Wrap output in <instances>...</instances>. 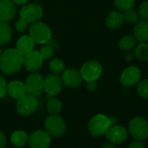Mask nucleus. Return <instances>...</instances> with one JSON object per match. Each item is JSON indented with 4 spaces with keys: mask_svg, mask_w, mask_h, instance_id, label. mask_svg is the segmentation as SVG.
<instances>
[{
    "mask_svg": "<svg viewBox=\"0 0 148 148\" xmlns=\"http://www.w3.org/2000/svg\"><path fill=\"white\" fill-rule=\"evenodd\" d=\"M24 55L17 49H8L0 57V70L6 75L18 72L23 65Z\"/></svg>",
    "mask_w": 148,
    "mask_h": 148,
    "instance_id": "f257e3e1",
    "label": "nucleus"
},
{
    "mask_svg": "<svg viewBox=\"0 0 148 148\" xmlns=\"http://www.w3.org/2000/svg\"><path fill=\"white\" fill-rule=\"evenodd\" d=\"M29 35L35 43L45 45L51 38V31L46 24L36 21L32 23L29 28Z\"/></svg>",
    "mask_w": 148,
    "mask_h": 148,
    "instance_id": "f03ea898",
    "label": "nucleus"
},
{
    "mask_svg": "<svg viewBox=\"0 0 148 148\" xmlns=\"http://www.w3.org/2000/svg\"><path fill=\"white\" fill-rule=\"evenodd\" d=\"M130 135L136 140H145L148 137V122L142 117H134L128 125Z\"/></svg>",
    "mask_w": 148,
    "mask_h": 148,
    "instance_id": "7ed1b4c3",
    "label": "nucleus"
},
{
    "mask_svg": "<svg viewBox=\"0 0 148 148\" xmlns=\"http://www.w3.org/2000/svg\"><path fill=\"white\" fill-rule=\"evenodd\" d=\"M111 126L109 118L104 114L93 116L88 123V131L91 135L99 137L104 135Z\"/></svg>",
    "mask_w": 148,
    "mask_h": 148,
    "instance_id": "20e7f679",
    "label": "nucleus"
},
{
    "mask_svg": "<svg viewBox=\"0 0 148 148\" xmlns=\"http://www.w3.org/2000/svg\"><path fill=\"white\" fill-rule=\"evenodd\" d=\"M79 71L83 80L86 82L96 81L101 76L103 68L99 62L96 60H89L82 64Z\"/></svg>",
    "mask_w": 148,
    "mask_h": 148,
    "instance_id": "39448f33",
    "label": "nucleus"
},
{
    "mask_svg": "<svg viewBox=\"0 0 148 148\" xmlns=\"http://www.w3.org/2000/svg\"><path fill=\"white\" fill-rule=\"evenodd\" d=\"M45 131L52 137H60L66 131L64 120L58 115H50L45 121Z\"/></svg>",
    "mask_w": 148,
    "mask_h": 148,
    "instance_id": "423d86ee",
    "label": "nucleus"
},
{
    "mask_svg": "<svg viewBox=\"0 0 148 148\" xmlns=\"http://www.w3.org/2000/svg\"><path fill=\"white\" fill-rule=\"evenodd\" d=\"M16 108L19 115L24 117L31 116L38 108V100L36 97L26 93L18 99Z\"/></svg>",
    "mask_w": 148,
    "mask_h": 148,
    "instance_id": "0eeeda50",
    "label": "nucleus"
},
{
    "mask_svg": "<svg viewBox=\"0 0 148 148\" xmlns=\"http://www.w3.org/2000/svg\"><path fill=\"white\" fill-rule=\"evenodd\" d=\"M26 93L34 97L39 96L44 91V78L41 74L37 72H32L25 83Z\"/></svg>",
    "mask_w": 148,
    "mask_h": 148,
    "instance_id": "6e6552de",
    "label": "nucleus"
},
{
    "mask_svg": "<svg viewBox=\"0 0 148 148\" xmlns=\"http://www.w3.org/2000/svg\"><path fill=\"white\" fill-rule=\"evenodd\" d=\"M43 8L38 4H29L23 6L19 13L20 18H22L28 24L39 21L43 17Z\"/></svg>",
    "mask_w": 148,
    "mask_h": 148,
    "instance_id": "1a4fd4ad",
    "label": "nucleus"
},
{
    "mask_svg": "<svg viewBox=\"0 0 148 148\" xmlns=\"http://www.w3.org/2000/svg\"><path fill=\"white\" fill-rule=\"evenodd\" d=\"M51 143V136L43 130L32 132L28 138V144L31 148H49Z\"/></svg>",
    "mask_w": 148,
    "mask_h": 148,
    "instance_id": "9d476101",
    "label": "nucleus"
},
{
    "mask_svg": "<svg viewBox=\"0 0 148 148\" xmlns=\"http://www.w3.org/2000/svg\"><path fill=\"white\" fill-rule=\"evenodd\" d=\"M63 85L71 88H78L82 85V76L80 71L76 69H66L64 70L60 77Z\"/></svg>",
    "mask_w": 148,
    "mask_h": 148,
    "instance_id": "9b49d317",
    "label": "nucleus"
},
{
    "mask_svg": "<svg viewBox=\"0 0 148 148\" xmlns=\"http://www.w3.org/2000/svg\"><path fill=\"white\" fill-rule=\"evenodd\" d=\"M63 83L57 74H49L44 78V91L46 92L48 97H53L58 94L62 90Z\"/></svg>",
    "mask_w": 148,
    "mask_h": 148,
    "instance_id": "f8f14e48",
    "label": "nucleus"
},
{
    "mask_svg": "<svg viewBox=\"0 0 148 148\" xmlns=\"http://www.w3.org/2000/svg\"><path fill=\"white\" fill-rule=\"evenodd\" d=\"M43 60L44 59L40 52L32 50V51L24 55L23 64L25 65L26 71L30 72H37V71L41 68Z\"/></svg>",
    "mask_w": 148,
    "mask_h": 148,
    "instance_id": "ddd939ff",
    "label": "nucleus"
},
{
    "mask_svg": "<svg viewBox=\"0 0 148 148\" xmlns=\"http://www.w3.org/2000/svg\"><path fill=\"white\" fill-rule=\"evenodd\" d=\"M105 134L106 139L114 145H119L127 138V131L125 128L118 125H111Z\"/></svg>",
    "mask_w": 148,
    "mask_h": 148,
    "instance_id": "4468645a",
    "label": "nucleus"
},
{
    "mask_svg": "<svg viewBox=\"0 0 148 148\" xmlns=\"http://www.w3.org/2000/svg\"><path fill=\"white\" fill-rule=\"evenodd\" d=\"M141 76L140 71L136 66H128L120 75V83L125 86H132L136 85Z\"/></svg>",
    "mask_w": 148,
    "mask_h": 148,
    "instance_id": "2eb2a0df",
    "label": "nucleus"
},
{
    "mask_svg": "<svg viewBox=\"0 0 148 148\" xmlns=\"http://www.w3.org/2000/svg\"><path fill=\"white\" fill-rule=\"evenodd\" d=\"M16 15L15 5L11 0H0V21L9 22Z\"/></svg>",
    "mask_w": 148,
    "mask_h": 148,
    "instance_id": "dca6fc26",
    "label": "nucleus"
},
{
    "mask_svg": "<svg viewBox=\"0 0 148 148\" xmlns=\"http://www.w3.org/2000/svg\"><path fill=\"white\" fill-rule=\"evenodd\" d=\"M7 93L12 99H18L26 94L25 83L20 80H12L7 84Z\"/></svg>",
    "mask_w": 148,
    "mask_h": 148,
    "instance_id": "f3484780",
    "label": "nucleus"
},
{
    "mask_svg": "<svg viewBox=\"0 0 148 148\" xmlns=\"http://www.w3.org/2000/svg\"><path fill=\"white\" fill-rule=\"evenodd\" d=\"M133 36L136 38V40L141 43L147 42L148 41V21L141 20L140 22H138L133 31Z\"/></svg>",
    "mask_w": 148,
    "mask_h": 148,
    "instance_id": "a211bd4d",
    "label": "nucleus"
},
{
    "mask_svg": "<svg viewBox=\"0 0 148 148\" xmlns=\"http://www.w3.org/2000/svg\"><path fill=\"white\" fill-rule=\"evenodd\" d=\"M123 22L124 17L120 11H112L106 18V25L112 30L119 28L123 25Z\"/></svg>",
    "mask_w": 148,
    "mask_h": 148,
    "instance_id": "6ab92c4d",
    "label": "nucleus"
},
{
    "mask_svg": "<svg viewBox=\"0 0 148 148\" xmlns=\"http://www.w3.org/2000/svg\"><path fill=\"white\" fill-rule=\"evenodd\" d=\"M35 42L30 35H24L18 38L16 45V49L19 51L23 55L32 51L34 48Z\"/></svg>",
    "mask_w": 148,
    "mask_h": 148,
    "instance_id": "aec40b11",
    "label": "nucleus"
},
{
    "mask_svg": "<svg viewBox=\"0 0 148 148\" xmlns=\"http://www.w3.org/2000/svg\"><path fill=\"white\" fill-rule=\"evenodd\" d=\"M28 135L22 130L15 131L11 136V141L13 145L17 147H23L28 144Z\"/></svg>",
    "mask_w": 148,
    "mask_h": 148,
    "instance_id": "412c9836",
    "label": "nucleus"
},
{
    "mask_svg": "<svg viewBox=\"0 0 148 148\" xmlns=\"http://www.w3.org/2000/svg\"><path fill=\"white\" fill-rule=\"evenodd\" d=\"M12 37V29L7 22L0 21V45L8 43Z\"/></svg>",
    "mask_w": 148,
    "mask_h": 148,
    "instance_id": "4be33fe9",
    "label": "nucleus"
},
{
    "mask_svg": "<svg viewBox=\"0 0 148 148\" xmlns=\"http://www.w3.org/2000/svg\"><path fill=\"white\" fill-rule=\"evenodd\" d=\"M45 45L43 46L40 49L39 52H40L43 59H49L53 56V54L55 52V50L58 48V43L55 40H53L52 38H51Z\"/></svg>",
    "mask_w": 148,
    "mask_h": 148,
    "instance_id": "5701e85b",
    "label": "nucleus"
},
{
    "mask_svg": "<svg viewBox=\"0 0 148 148\" xmlns=\"http://www.w3.org/2000/svg\"><path fill=\"white\" fill-rule=\"evenodd\" d=\"M62 102L60 99H57V98H53L51 97L47 102L46 105V108L47 111L51 115H58L62 110Z\"/></svg>",
    "mask_w": 148,
    "mask_h": 148,
    "instance_id": "b1692460",
    "label": "nucleus"
},
{
    "mask_svg": "<svg viewBox=\"0 0 148 148\" xmlns=\"http://www.w3.org/2000/svg\"><path fill=\"white\" fill-rule=\"evenodd\" d=\"M135 45H136V38H134V36H132V35L124 36L119 40V48L125 51H129L132 50L134 48Z\"/></svg>",
    "mask_w": 148,
    "mask_h": 148,
    "instance_id": "393cba45",
    "label": "nucleus"
},
{
    "mask_svg": "<svg viewBox=\"0 0 148 148\" xmlns=\"http://www.w3.org/2000/svg\"><path fill=\"white\" fill-rule=\"evenodd\" d=\"M49 70L53 74H59L62 73L64 70V62L58 58H52L49 63Z\"/></svg>",
    "mask_w": 148,
    "mask_h": 148,
    "instance_id": "a878e982",
    "label": "nucleus"
},
{
    "mask_svg": "<svg viewBox=\"0 0 148 148\" xmlns=\"http://www.w3.org/2000/svg\"><path fill=\"white\" fill-rule=\"evenodd\" d=\"M135 55L143 61H148V44L140 43L135 48Z\"/></svg>",
    "mask_w": 148,
    "mask_h": 148,
    "instance_id": "bb28decb",
    "label": "nucleus"
},
{
    "mask_svg": "<svg viewBox=\"0 0 148 148\" xmlns=\"http://www.w3.org/2000/svg\"><path fill=\"white\" fill-rule=\"evenodd\" d=\"M136 0H115L114 3L119 11L125 12L127 10L132 9L135 5Z\"/></svg>",
    "mask_w": 148,
    "mask_h": 148,
    "instance_id": "cd10ccee",
    "label": "nucleus"
},
{
    "mask_svg": "<svg viewBox=\"0 0 148 148\" xmlns=\"http://www.w3.org/2000/svg\"><path fill=\"white\" fill-rule=\"evenodd\" d=\"M138 14L137 13V12H135L132 9L127 10L125 12V13L123 14L124 17V21H125L128 24H136L138 22Z\"/></svg>",
    "mask_w": 148,
    "mask_h": 148,
    "instance_id": "c85d7f7f",
    "label": "nucleus"
},
{
    "mask_svg": "<svg viewBox=\"0 0 148 148\" xmlns=\"http://www.w3.org/2000/svg\"><path fill=\"white\" fill-rule=\"evenodd\" d=\"M137 92L141 98L148 99V79H144L138 83Z\"/></svg>",
    "mask_w": 148,
    "mask_h": 148,
    "instance_id": "c756f323",
    "label": "nucleus"
},
{
    "mask_svg": "<svg viewBox=\"0 0 148 148\" xmlns=\"http://www.w3.org/2000/svg\"><path fill=\"white\" fill-rule=\"evenodd\" d=\"M142 20L148 21V0L144 1L138 7V13Z\"/></svg>",
    "mask_w": 148,
    "mask_h": 148,
    "instance_id": "7c9ffc66",
    "label": "nucleus"
},
{
    "mask_svg": "<svg viewBox=\"0 0 148 148\" xmlns=\"http://www.w3.org/2000/svg\"><path fill=\"white\" fill-rule=\"evenodd\" d=\"M7 93V83L3 76L0 75V99Z\"/></svg>",
    "mask_w": 148,
    "mask_h": 148,
    "instance_id": "2f4dec72",
    "label": "nucleus"
},
{
    "mask_svg": "<svg viewBox=\"0 0 148 148\" xmlns=\"http://www.w3.org/2000/svg\"><path fill=\"white\" fill-rule=\"evenodd\" d=\"M27 25H28V23H26L25 20H23L22 18L18 19L16 24H15V29L18 32H25L27 28Z\"/></svg>",
    "mask_w": 148,
    "mask_h": 148,
    "instance_id": "473e14b6",
    "label": "nucleus"
},
{
    "mask_svg": "<svg viewBox=\"0 0 148 148\" xmlns=\"http://www.w3.org/2000/svg\"><path fill=\"white\" fill-rule=\"evenodd\" d=\"M128 148H145V143L142 142V140H137L135 142L131 143Z\"/></svg>",
    "mask_w": 148,
    "mask_h": 148,
    "instance_id": "72a5a7b5",
    "label": "nucleus"
},
{
    "mask_svg": "<svg viewBox=\"0 0 148 148\" xmlns=\"http://www.w3.org/2000/svg\"><path fill=\"white\" fill-rule=\"evenodd\" d=\"M6 145V137L3 132L0 131V148H5Z\"/></svg>",
    "mask_w": 148,
    "mask_h": 148,
    "instance_id": "f704fd0d",
    "label": "nucleus"
},
{
    "mask_svg": "<svg viewBox=\"0 0 148 148\" xmlns=\"http://www.w3.org/2000/svg\"><path fill=\"white\" fill-rule=\"evenodd\" d=\"M86 83H87L86 87H87V89H88L89 91L93 92V91H96V90H97L98 85H97V82H96V81H90V82H86Z\"/></svg>",
    "mask_w": 148,
    "mask_h": 148,
    "instance_id": "c9c22d12",
    "label": "nucleus"
},
{
    "mask_svg": "<svg viewBox=\"0 0 148 148\" xmlns=\"http://www.w3.org/2000/svg\"><path fill=\"white\" fill-rule=\"evenodd\" d=\"M11 1L14 4V5H25L27 0H11Z\"/></svg>",
    "mask_w": 148,
    "mask_h": 148,
    "instance_id": "e433bc0d",
    "label": "nucleus"
},
{
    "mask_svg": "<svg viewBox=\"0 0 148 148\" xmlns=\"http://www.w3.org/2000/svg\"><path fill=\"white\" fill-rule=\"evenodd\" d=\"M101 148H116V145H115L114 144L109 142V143H106V144L103 145L101 146Z\"/></svg>",
    "mask_w": 148,
    "mask_h": 148,
    "instance_id": "4c0bfd02",
    "label": "nucleus"
},
{
    "mask_svg": "<svg viewBox=\"0 0 148 148\" xmlns=\"http://www.w3.org/2000/svg\"><path fill=\"white\" fill-rule=\"evenodd\" d=\"M109 118V120H110V124L111 125H113L117 123V118L115 116H110L108 117Z\"/></svg>",
    "mask_w": 148,
    "mask_h": 148,
    "instance_id": "58836bf2",
    "label": "nucleus"
},
{
    "mask_svg": "<svg viewBox=\"0 0 148 148\" xmlns=\"http://www.w3.org/2000/svg\"><path fill=\"white\" fill-rule=\"evenodd\" d=\"M125 60L126 61H132L133 60V57H132V54H127L126 55V57H125Z\"/></svg>",
    "mask_w": 148,
    "mask_h": 148,
    "instance_id": "ea45409f",
    "label": "nucleus"
},
{
    "mask_svg": "<svg viewBox=\"0 0 148 148\" xmlns=\"http://www.w3.org/2000/svg\"><path fill=\"white\" fill-rule=\"evenodd\" d=\"M2 49H1V47H0V57H1V54H2Z\"/></svg>",
    "mask_w": 148,
    "mask_h": 148,
    "instance_id": "a19ab883",
    "label": "nucleus"
}]
</instances>
